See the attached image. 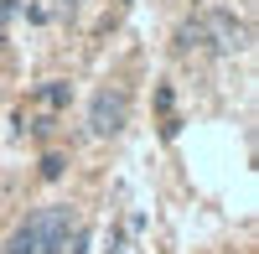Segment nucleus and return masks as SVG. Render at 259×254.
<instances>
[{
    "mask_svg": "<svg viewBox=\"0 0 259 254\" xmlns=\"http://www.w3.org/2000/svg\"><path fill=\"white\" fill-rule=\"evenodd\" d=\"M31 234H36V254H68L73 234H78V207L73 202H52L31 213Z\"/></svg>",
    "mask_w": 259,
    "mask_h": 254,
    "instance_id": "nucleus-1",
    "label": "nucleus"
},
{
    "mask_svg": "<svg viewBox=\"0 0 259 254\" xmlns=\"http://www.w3.org/2000/svg\"><path fill=\"white\" fill-rule=\"evenodd\" d=\"M197 21H202V41H207V52H218V57L249 52V21H244L239 11L212 6V11H202Z\"/></svg>",
    "mask_w": 259,
    "mask_h": 254,
    "instance_id": "nucleus-2",
    "label": "nucleus"
},
{
    "mask_svg": "<svg viewBox=\"0 0 259 254\" xmlns=\"http://www.w3.org/2000/svg\"><path fill=\"white\" fill-rule=\"evenodd\" d=\"M130 124V94L119 89V83H104V89L94 94V104H89V135L94 140H109V135H119Z\"/></svg>",
    "mask_w": 259,
    "mask_h": 254,
    "instance_id": "nucleus-3",
    "label": "nucleus"
},
{
    "mask_svg": "<svg viewBox=\"0 0 259 254\" xmlns=\"http://www.w3.org/2000/svg\"><path fill=\"white\" fill-rule=\"evenodd\" d=\"M36 104H41L47 114H62V109L73 104V83H68V78H47V83L36 89Z\"/></svg>",
    "mask_w": 259,
    "mask_h": 254,
    "instance_id": "nucleus-4",
    "label": "nucleus"
},
{
    "mask_svg": "<svg viewBox=\"0 0 259 254\" xmlns=\"http://www.w3.org/2000/svg\"><path fill=\"white\" fill-rule=\"evenodd\" d=\"M0 254H36V234H31V218L26 223H16V234L6 239V249Z\"/></svg>",
    "mask_w": 259,
    "mask_h": 254,
    "instance_id": "nucleus-5",
    "label": "nucleus"
},
{
    "mask_svg": "<svg viewBox=\"0 0 259 254\" xmlns=\"http://www.w3.org/2000/svg\"><path fill=\"white\" fill-rule=\"evenodd\" d=\"M177 47H182V52H207V41H202V21H197V16H192V21H182Z\"/></svg>",
    "mask_w": 259,
    "mask_h": 254,
    "instance_id": "nucleus-6",
    "label": "nucleus"
},
{
    "mask_svg": "<svg viewBox=\"0 0 259 254\" xmlns=\"http://www.w3.org/2000/svg\"><path fill=\"white\" fill-rule=\"evenodd\" d=\"M62 166H68V161H62L57 151H47V156H41V177H47V182H57V177H62Z\"/></svg>",
    "mask_w": 259,
    "mask_h": 254,
    "instance_id": "nucleus-7",
    "label": "nucleus"
},
{
    "mask_svg": "<svg viewBox=\"0 0 259 254\" xmlns=\"http://www.w3.org/2000/svg\"><path fill=\"white\" fill-rule=\"evenodd\" d=\"M52 16H62V21H73V16H78V0H52Z\"/></svg>",
    "mask_w": 259,
    "mask_h": 254,
    "instance_id": "nucleus-8",
    "label": "nucleus"
},
{
    "mask_svg": "<svg viewBox=\"0 0 259 254\" xmlns=\"http://www.w3.org/2000/svg\"><path fill=\"white\" fill-rule=\"evenodd\" d=\"M104 254H124V234H119V228L109 234V249H104Z\"/></svg>",
    "mask_w": 259,
    "mask_h": 254,
    "instance_id": "nucleus-9",
    "label": "nucleus"
}]
</instances>
